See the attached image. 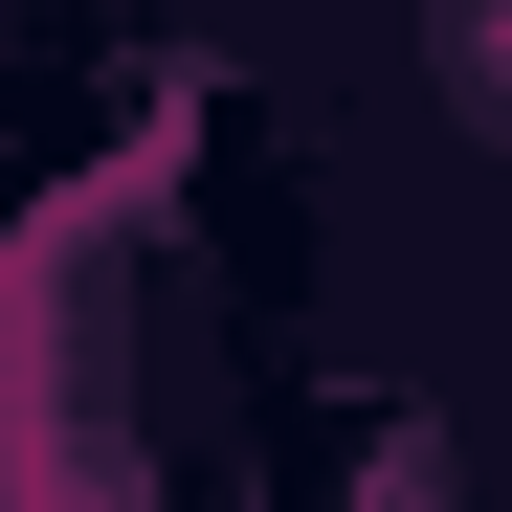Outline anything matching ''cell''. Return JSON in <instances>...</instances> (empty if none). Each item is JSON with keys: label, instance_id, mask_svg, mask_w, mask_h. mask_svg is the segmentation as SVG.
I'll return each mask as SVG.
<instances>
[{"label": "cell", "instance_id": "6da1fadb", "mask_svg": "<svg viewBox=\"0 0 512 512\" xmlns=\"http://www.w3.org/2000/svg\"><path fill=\"white\" fill-rule=\"evenodd\" d=\"M446 67H468V112L512 134V0H446Z\"/></svg>", "mask_w": 512, "mask_h": 512}]
</instances>
